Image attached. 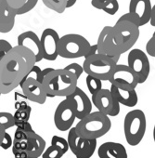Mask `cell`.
Masks as SVG:
<instances>
[{"mask_svg": "<svg viewBox=\"0 0 155 158\" xmlns=\"http://www.w3.org/2000/svg\"><path fill=\"white\" fill-rule=\"evenodd\" d=\"M36 63L35 54L21 46L14 47L0 60V93L8 94L20 86Z\"/></svg>", "mask_w": 155, "mask_h": 158, "instance_id": "obj_1", "label": "cell"}, {"mask_svg": "<svg viewBox=\"0 0 155 158\" xmlns=\"http://www.w3.org/2000/svg\"><path fill=\"white\" fill-rule=\"evenodd\" d=\"M78 84V78L71 72L63 69H54L46 75L43 86L48 98L68 97L74 92Z\"/></svg>", "mask_w": 155, "mask_h": 158, "instance_id": "obj_2", "label": "cell"}, {"mask_svg": "<svg viewBox=\"0 0 155 158\" xmlns=\"http://www.w3.org/2000/svg\"><path fill=\"white\" fill-rule=\"evenodd\" d=\"M112 127L110 116L100 112H92L85 118L79 120L75 126L76 133L88 139H98L106 135Z\"/></svg>", "mask_w": 155, "mask_h": 158, "instance_id": "obj_3", "label": "cell"}, {"mask_svg": "<svg viewBox=\"0 0 155 158\" xmlns=\"http://www.w3.org/2000/svg\"><path fill=\"white\" fill-rule=\"evenodd\" d=\"M120 57H110L105 54L97 53L85 58L83 67L87 74L98 77L102 81H109L111 73L118 64Z\"/></svg>", "mask_w": 155, "mask_h": 158, "instance_id": "obj_4", "label": "cell"}, {"mask_svg": "<svg viewBox=\"0 0 155 158\" xmlns=\"http://www.w3.org/2000/svg\"><path fill=\"white\" fill-rule=\"evenodd\" d=\"M147 118L142 110L136 109L128 112L124 120V132L126 142L130 146L138 145L146 133Z\"/></svg>", "mask_w": 155, "mask_h": 158, "instance_id": "obj_5", "label": "cell"}, {"mask_svg": "<svg viewBox=\"0 0 155 158\" xmlns=\"http://www.w3.org/2000/svg\"><path fill=\"white\" fill-rule=\"evenodd\" d=\"M91 44L81 35L68 34L59 38L58 44L59 56L64 59H77L86 57Z\"/></svg>", "mask_w": 155, "mask_h": 158, "instance_id": "obj_6", "label": "cell"}, {"mask_svg": "<svg viewBox=\"0 0 155 158\" xmlns=\"http://www.w3.org/2000/svg\"><path fill=\"white\" fill-rule=\"evenodd\" d=\"M99 53L110 57L121 56L124 54V43L121 35L114 26H105L98 37Z\"/></svg>", "mask_w": 155, "mask_h": 158, "instance_id": "obj_7", "label": "cell"}, {"mask_svg": "<svg viewBox=\"0 0 155 158\" xmlns=\"http://www.w3.org/2000/svg\"><path fill=\"white\" fill-rule=\"evenodd\" d=\"M137 21L128 12L122 15L114 24V28L119 32L124 43V52L130 50L139 38L140 31Z\"/></svg>", "mask_w": 155, "mask_h": 158, "instance_id": "obj_8", "label": "cell"}, {"mask_svg": "<svg viewBox=\"0 0 155 158\" xmlns=\"http://www.w3.org/2000/svg\"><path fill=\"white\" fill-rule=\"evenodd\" d=\"M75 119H77L75 102L71 99L65 98L55 110L54 124L59 131H67L72 127Z\"/></svg>", "mask_w": 155, "mask_h": 158, "instance_id": "obj_9", "label": "cell"}, {"mask_svg": "<svg viewBox=\"0 0 155 158\" xmlns=\"http://www.w3.org/2000/svg\"><path fill=\"white\" fill-rule=\"evenodd\" d=\"M68 142L71 152L76 158H90L97 149V139H88L76 133L75 127L68 132Z\"/></svg>", "mask_w": 155, "mask_h": 158, "instance_id": "obj_10", "label": "cell"}, {"mask_svg": "<svg viewBox=\"0 0 155 158\" xmlns=\"http://www.w3.org/2000/svg\"><path fill=\"white\" fill-rule=\"evenodd\" d=\"M127 65L136 73L139 84L144 83L148 79L150 64L147 54L143 50L139 48L131 49L127 56Z\"/></svg>", "mask_w": 155, "mask_h": 158, "instance_id": "obj_11", "label": "cell"}, {"mask_svg": "<svg viewBox=\"0 0 155 158\" xmlns=\"http://www.w3.org/2000/svg\"><path fill=\"white\" fill-rule=\"evenodd\" d=\"M92 102L98 111L109 116H117L120 114L121 104L115 99L111 89H102L97 94L92 95Z\"/></svg>", "mask_w": 155, "mask_h": 158, "instance_id": "obj_12", "label": "cell"}, {"mask_svg": "<svg viewBox=\"0 0 155 158\" xmlns=\"http://www.w3.org/2000/svg\"><path fill=\"white\" fill-rule=\"evenodd\" d=\"M109 82L111 84L119 85L133 89H136L139 84L136 73L128 65L124 64H117L115 66L112 73H111Z\"/></svg>", "mask_w": 155, "mask_h": 158, "instance_id": "obj_13", "label": "cell"}, {"mask_svg": "<svg viewBox=\"0 0 155 158\" xmlns=\"http://www.w3.org/2000/svg\"><path fill=\"white\" fill-rule=\"evenodd\" d=\"M59 38L58 32L52 28H47L43 31L40 39L44 60L53 61L59 57L58 44Z\"/></svg>", "mask_w": 155, "mask_h": 158, "instance_id": "obj_14", "label": "cell"}, {"mask_svg": "<svg viewBox=\"0 0 155 158\" xmlns=\"http://www.w3.org/2000/svg\"><path fill=\"white\" fill-rule=\"evenodd\" d=\"M20 87L22 88L26 99H28L30 102L38 104H44L48 98L43 84L35 78H27Z\"/></svg>", "mask_w": 155, "mask_h": 158, "instance_id": "obj_15", "label": "cell"}, {"mask_svg": "<svg viewBox=\"0 0 155 158\" xmlns=\"http://www.w3.org/2000/svg\"><path fill=\"white\" fill-rule=\"evenodd\" d=\"M152 7L150 0H130L128 12L141 27L150 22Z\"/></svg>", "mask_w": 155, "mask_h": 158, "instance_id": "obj_16", "label": "cell"}, {"mask_svg": "<svg viewBox=\"0 0 155 158\" xmlns=\"http://www.w3.org/2000/svg\"><path fill=\"white\" fill-rule=\"evenodd\" d=\"M66 98H69L74 101L75 105H76L77 119L81 120L92 113V107H93L92 100L89 99V97L86 94V92L82 89L77 87L74 92Z\"/></svg>", "mask_w": 155, "mask_h": 158, "instance_id": "obj_17", "label": "cell"}, {"mask_svg": "<svg viewBox=\"0 0 155 158\" xmlns=\"http://www.w3.org/2000/svg\"><path fill=\"white\" fill-rule=\"evenodd\" d=\"M17 43L18 46L24 47L31 50L36 58V62L44 60L41 48V39L35 32L26 31L22 33L17 38Z\"/></svg>", "mask_w": 155, "mask_h": 158, "instance_id": "obj_18", "label": "cell"}, {"mask_svg": "<svg viewBox=\"0 0 155 158\" xmlns=\"http://www.w3.org/2000/svg\"><path fill=\"white\" fill-rule=\"evenodd\" d=\"M16 16V10L8 3V0H0V33L7 34L13 29Z\"/></svg>", "mask_w": 155, "mask_h": 158, "instance_id": "obj_19", "label": "cell"}, {"mask_svg": "<svg viewBox=\"0 0 155 158\" xmlns=\"http://www.w3.org/2000/svg\"><path fill=\"white\" fill-rule=\"evenodd\" d=\"M111 91L120 104L126 107H134L138 102V97L136 89L111 84Z\"/></svg>", "mask_w": 155, "mask_h": 158, "instance_id": "obj_20", "label": "cell"}, {"mask_svg": "<svg viewBox=\"0 0 155 158\" xmlns=\"http://www.w3.org/2000/svg\"><path fill=\"white\" fill-rule=\"evenodd\" d=\"M98 155L100 158H128L125 147L114 141L102 143L98 149Z\"/></svg>", "mask_w": 155, "mask_h": 158, "instance_id": "obj_21", "label": "cell"}, {"mask_svg": "<svg viewBox=\"0 0 155 158\" xmlns=\"http://www.w3.org/2000/svg\"><path fill=\"white\" fill-rule=\"evenodd\" d=\"M29 138V147L27 150L28 158H39L46 151V140L35 130L27 133Z\"/></svg>", "mask_w": 155, "mask_h": 158, "instance_id": "obj_22", "label": "cell"}, {"mask_svg": "<svg viewBox=\"0 0 155 158\" xmlns=\"http://www.w3.org/2000/svg\"><path fill=\"white\" fill-rule=\"evenodd\" d=\"M91 5L97 9L103 10L109 15H115L119 10L118 0H91Z\"/></svg>", "mask_w": 155, "mask_h": 158, "instance_id": "obj_23", "label": "cell"}, {"mask_svg": "<svg viewBox=\"0 0 155 158\" xmlns=\"http://www.w3.org/2000/svg\"><path fill=\"white\" fill-rule=\"evenodd\" d=\"M31 112H32V108L30 105H28L26 102H20L19 107H17V110L14 114L16 122L29 121Z\"/></svg>", "mask_w": 155, "mask_h": 158, "instance_id": "obj_24", "label": "cell"}, {"mask_svg": "<svg viewBox=\"0 0 155 158\" xmlns=\"http://www.w3.org/2000/svg\"><path fill=\"white\" fill-rule=\"evenodd\" d=\"M44 5L49 10L61 14L67 9V0H42Z\"/></svg>", "mask_w": 155, "mask_h": 158, "instance_id": "obj_25", "label": "cell"}, {"mask_svg": "<svg viewBox=\"0 0 155 158\" xmlns=\"http://www.w3.org/2000/svg\"><path fill=\"white\" fill-rule=\"evenodd\" d=\"M86 84L91 95H95L102 89V80L98 77L88 74L86 77Z\"/></svg>", "mask_w": 155, "mask_h": 158, "instance_id": "obj_26", "label": "cell"}, {"mask_svg": "<svg viewBox=\"0 0 155 158\" xmlns=\"http://www.w3.org/2000/svg\"><path fill=\"white\" fill-rule=\"evenodd\" d=\"M12 127H16L14 114H11L8 112L0 113V129L7 130L9 128H11Z\"/></svg>", "mask_w": 155, "mask_h": 158, "instance_id": "obj_27", "label": "cell"}, {"mask_svg": "<svg viewBox=\"0 0 155 158\" xmlns=\"http://www.w3.org/2000/svg\"><path fill=\"white\" fill-rule=\"evenodd\" d=\"M66 152L59 146L51 144L42 154V158H61Z\"/></svg>", "mask_w": 155, "mask_h": 158, "instance_id": "obj_28", "label": "cell"}, {"mask_svg": "<svg viewBox=\"0 0 155 158\" xmlns=\"http://www.w3.org/2000/svg\"><path fill=\"white\" fill-rule=\"evenodd\" d=\"M13 145V139L7 130L0 129V147L3 150H8Z\"/></svg>", "mask_w": 155, "mask_h": 158, "instance_id": "obj_29", "label": "cell"}, {"mask_svg": "<svg viewBox=\"0 0 155 158\" xmlns=\"http://www.w3.org/2000/svg\"><path fill=\"white\" fill-rule=\"evenodd\" d=\"M29 77H32V78H35V79H36V80H38L40 83H42L43 84V81H44V78H43V76H42V70L40 69V67H38L37 65H35L33 68H32V70L24 76V78L22 80V82H21V84H20V86L26 80L27 78H29Z\"/></svg>", "mask_w": 155, "mask_h": 158, "instance_id": "obj_30", "label": "cell"}, {"mask_svg": "<svg viewBox=\"0 0 155 158\" xmlns=\"http://www.w3.org/2000/svg\"><path fill=\"white\" fill-rule=\"evenodd\" d=\"M38 1H39V0H27V2L22 8L16 10L17 15H23V14H26V13L30 12L32 10H34L35 8Z\"/></svg>", "mask_w": 155, "mask_h": 158, "instance_id": "obj_31", "label": "cell"}, {"mask_svg": "<svg viewBox=\"0 0 155 158\" xmlns=\"http://www.w3.org/2000/svg\"><path fill=\"white\" fill-rule=\"evenodd\" d=\"M51 144H54V145H57V146L60 147L65 152H67L70 150L68 139H65L64 138L59 137V136H56V135L53 136L52 139H51Z\"/></svg>", "mask_w": 155, "mask_h": 158, "instance_id": "obj_32", "label": "cell"}, {"mask_svg": "<svg viewBox=\"0 0 155 158\" xmlns=\"http://www.w3.org/2000/svg\"><path fill=\"white\" fill-rule=\"evenodd\" d=\"M66 70H68V71H70V72H71L72 73H74L75 75H76V77L79 79V77L82 75V73L85 72V70H84V67L83 66H81L80 64H78V63H71V64H69V65H67L66 67H64Z\"/></svg>", "mask_w": 155, "mask_h": 158, "instance_id": "obj_33", "label": "cell"}, {"mask_svg": "<svg viewBox=\"0 0 155 158\" xmlns=\"http://www.w3.org/2000/svg\"><path fill=\"white\" fill-rule=\"evenodd\" d=\"M12 48L13 47L9 41L5 39H0V60L3 59Z\"/></svg>", "mask_w": 155, "mask_h": 158, "instance_id": "obj_34", "label": "cell"}, {"mask_svg": "<svg viewBox=\"0 0 155 158\" xmlns=\"http://www.w3.org/2000/svg\"><path fill=\"white\" fill-rule=\"evenodd\" d=\"M146 51H147V54L155 58V31L146 45Z\"/></svg>", "mask_w": 155, "mask_h": 158, "instance_id": "obj_35", "label": "cell"}, {"mask_svg": "<svg viewBox=\"0 0 155 158\" xmlns=\"http://www.w3.org/2000/svg\"><path fill=\"white\" fill-rule=\"evenodd\" d=\"M16 127L17 128H20L23 131H25L26 133H29L31 131H33V127L31 126V124L29 123V121H22V122H16Z\"/></svg>", "mask_w": 155, "mask_h": 158, "instance_id": "obj_36", "label": "cell"}, {"mask_svg": "<svg viewBox=\"0 0 155 158\" xmlns=\"http://www.w3.org/2000/svg\"><path fill=\"white\" fill-rule=\"evenodd\" d=\"M26 2H27V0H8V3L15 10L22 8Z\"/></svg>", "mask_w": 155, "mask_h": 158, "instance_id": "obj_37", "label": "cell"}, {"mask_svg": "<svg viewBox=\"0 0 155 158\" xmlns=\"http://www.w3.org/2000/svg\"><path fill=\"white\" fill-rule=\"evenodd\" d=\"M97 53H99V48H98V45L95 44V45H92V46H91V48H90L88 53L86 55L85 58L90 57V56H92V55H94V54H97Z\"/></svg>", "mask_w": 155, "mask_h": 158, "instance_id": "obj_38", "label": "cell"}, {"mask_svg": "<svg viewBox=\"0 0 155 158\" xmlns=\"http://www.w3.org/2000/svg\"><path fill=\"white\" fill-rule=\"evenodd\" d=\"M150 25L155 27V4L152 7V11H151V17H150Z\"/></svg>", "mask_w": 155, "mask_h": 158, "instance_id": "obj_39", "label": "cell"}, {"mask_svg": "<svg viewBox=\"0 0 155 158\" xmlns=\"http://www.w3.org/2000/svg\"><path fill=\"white\" fill-rule=\"evenodd\" d=\"M76 2H77V0H67V9L73 7Z\"/></svg>", "mask_w": 155, "mask_h": 158, "instance_id": "obj_40", "label": "cell"}, {"mask_svg": "<svg viewBox=\"0 0 155 158\" xmlns=\"http://www.w3.org/2000/svg\"><path fill=\"white\" fill-rule=\"evenodd\" d=\"M153 140L155 142V125H154V127H153Z\"/></svg>", "mask_w": 155, "mask_h": 158, "instance_id": "obj_41", "label": "cell"}]
</instances>
